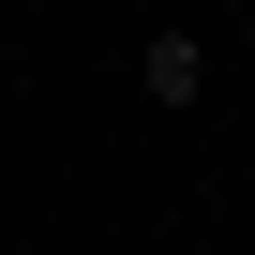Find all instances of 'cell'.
Listing matches in <instances>:
<instances>
[{
    "label": "cell",
    "mask_w": 255,
    "mask_h": 255,
    "mask_svg": "<svg viewBox=\"0 0 255 255\" xmlns=\"http://www.w3.org/2000/svg\"><path fill=\"white\" fill-rule=\"evenodd\" d=\"M135 90H150V105H195V90H210V45H195V30H150V45H135Z\"/></svg>",
    "instance_id": "obj_1"
}]
</instances>
